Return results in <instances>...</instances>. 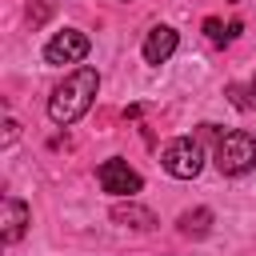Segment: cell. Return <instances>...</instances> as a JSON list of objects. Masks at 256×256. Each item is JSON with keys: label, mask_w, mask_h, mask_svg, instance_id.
Returning <instances> with one entry per match:
<instances>
[{"label": "cell", "mask_w": 256, "mask_h": 256, "mask_svg": "<svg viewBox=\"0 0 256 256\" xmlns=\"http://www.w3.org/2000/svg\"><path fill=\"white\" fill-rule=\"evenodd\" d=\"M84 56H88V36L80 28H64L44 44V60L48 64H76Z\"/></svg>", "instance_id": "5b68a950"}, {"label": "cell", "mask_w": 256, "mask_h": 256, "mask_svg": "<svg viewBox=\"0 0 256 256\" xmlns=\"http://www.w3.org/2000/svg\"><path fill=\"white\" fill-rule=\"evenodd\" d=\"M216 168L224 176H244L248 168H256V136L248 132H224L216 144Z\"/></svg>", "instance_id": "7a4b0ae2"}, {"label": "cell", "mask_w": 256, "mask_h": 256, "mask_svg": "<svg viewBox=\"0 0 256 256\" xmlns=\"http://www.w3.org/2000/svg\"><path fill=\"white\" fill-rule=\"evenodd\" d=\"M176 228H180L184 236H204V232L212 228V208H192V212H184V216L176 220Z\"/></svg>", "instance_id": "9c48e42d"}, {"label": "cell", "mask_w": 256, "mask_h": 256, "mask_svg": "<svg viewBox=\"0 0 256 256\" xmlns=\"http://www.w3.org/2000/svg\"><path fill=\"white\" fill-rule=\"evenodd\" d=\"M48 12H52V4H48V0H40L36 8H28V20H32V24H40V20H48Z\"/></svg>", "instance_id": "8fae6325"}, {"label": "cell", "mask_w": 256, "mask_h": 256, "mask_svg": "<svg viewBox=\"0 0 256 256\" xmlns=\"http://www.w3.org/2000/svg\"><path fill=\"white\" fill-rule=\"evenodd\" d=\"M176 44H180L176 28H168V24H156V28L148 32V40H144V60H148V64H164V60L176 52Z\"/></svg>", "instance_id": "52a82bcc"}, {"label": "cell", "mask_w": 256, "mask_h": 256, "mask_svg": "<svg viewBox=\"0 0 256 256\" xmlns=\"http://www.w3.org/2000/svg\"><path fill=\"white\" fill-rule=\"evenodd\" d=\"M0 236H4V244H16L24 232H28V224H32V208L24 204V200H16V196H4V204H0Z\"/></svg>", "instance_id": "8992f818"}, {"label": "cell", "mask_w": 256, "mask_h": 256, "mask_svg": "<svg viewBox=\"0 0 256 256\" xmlns=\"http://www.w3.org/2000/svg\"><path fill=\"white\" fill-rule=\"evenodd\" d=\"M252 92H256V84H252Z\"/></svg>", "instance_id": "5bb4252c"}, {"label": "cell", "mask_w": 256, "mask_h": 256, "mask_svg": "<svg viewBox=\"0 0 256 256\" xmlns=\"http://www.w3.org/2000/svg\"><path fill=\"white\" fill-rule=\"evenodd\" d=\"M96 92H100V72H96V68H76L72 76H64V80L52 88V96H48V120L60 124V128L76 124V120L92 108Z\"/></svg>", "instance_id": "6da1fadb"}, {"label": "cell", "mask_w": 256, "mask_h": 256, "mask_svg": "<svg viewBox=\"0 0 256 256\" xmlns=\"http://www.w3.org/2000/svg\"><path fill=\"white\" fill-rule=\"evenodd\" d=\"M204 32H208V40H212V44H228V28H224L216 16H208V20H204Z\"/></svg>", "instance_id": "30bf717a"}, {"label": "cell", "mask_w": 256, "mask_h": 256, "mask_svg": "<svg viewBox=\"0 0 256 256\" xmlns=\"http://www.w3.org/2000/svg\"><path fill=\"white\" fill-rule=\"evenodd\" d=\"M112 220H116V224H124V228H136V232H148V228H156V216H152V208L136 204L132 196H128V204H116V208H112Z\"/></svg>", "instance_id": "ba28073f"}, {"label": "cell", "mask_w": 256, "mask_h": 256, "mask_svg": "<svg viewBox=\"0 0 256 256\" xmlns=\"http://www.w3.org/2000/svg\"><path fill=\"white\" fill-rule=\"evenodd\" d=\"M96 180H100V188H104L108 196H136V192L144 188L140 172L128 168V160H120V156L104 160V164L96 168Z\"/></svg>", "instance_id": "277c9868"}, {"label": "cell", "mask_w": 256, "mask_h": 256, "mask_svg": "<svg viewBox=\"0 0 256 256\" xmlns=\"http://www.w3.org/2000/svg\"><path fill=\"white\" fill-rule=\"evenodd\" d=\"M16 136H20V124H16L12 116H8V120H4V148H8V144H12Z\"/></svg>", "instance_id": "7c38bea8"}, {"label": "cell", "mask_w": 256, "mask_h": 256, "mask_svg": "<svg viewBox=\"0 0 256 256\" xmlns=\"http://www.w3.org/2000/svg\"><path fill=\"white\" fill-rule=\"evenodd\" d=\"M160 164H164L168 176L192 180V176H200V168H204V148H200V140H192V136H176V140L164 148Z\"/></svg>", "instance_id": "3957f363"}, {"label": "cell", "mask_w": 256, "mask_h": 256, "mask_svg": "<svg viewBox=\"0 0 256 256\" xmlns=\"http://www.w3.org/2000/svg\"><path fill=\"white\" fill-rule=\"evenodd\" d=\"M228 96H232V104H236V108H248V104H252V100L244 96V88H228Z\"/></svg>", "instance_id": "4fadbf2b"}]
</instances>
